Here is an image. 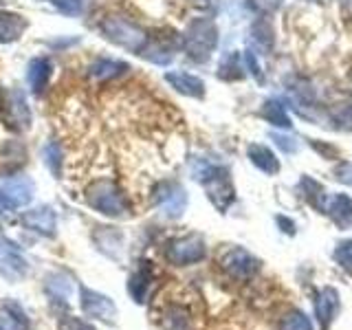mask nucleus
Masks as SVG:
<instances>
[{
    "instance_id": "nucleus-1",
    "label": "nucleus",
    "mask_w": 352,
    "mask_h": 330,
    "mask_svg": "<svg viewBox=\"0 0 352 330\" xmlns=\"http://www.w3.org/2000/svg\"><path fill=\"white\" fill-rule=\"evenodd\" d=\"M88 203H91V207L97 209L99 214L110 216V218H121L130 212V203L126 194H121L117 183L110 179L99 181L88 190Z\"/></svg>"
},
{
    "instance_id": "nucleus-2",
    "label": "nucleus",
    "mask_w": 352,
    "mask_h": 330,
    "mask_svg": "<svg viewBox=\"0 0 352 330\" xmlns=\"http://www.w3.org/2000/svg\"><path fill=\"white\" fill-rule=\"evenodd\" d=\"M218 44V29L212 20L207 18H198L190 22L185 33V51L192 60L196 62H205L209 60V55L216 49Z\"/></svg>"
},
{
    "instance_id": "nucleus-3",
    "label": "nucleus",
    "mask_w": 352,
    "mask_h": 330,
    "mask_svg": "<svg viewBox=\"0 0 352 330\" xmlns=\"http://www.w3.org/2000/svg\"><path fill=\"white\" fill-rule=\"evenodd\" d=\"M198 181L203 183L209 201L214 203V207L218 209V212H225V209L234 203L236 192H234V183H231V176H229L227 168H220V165H207V168L198 174Z\"/></svg>"
},
{
    "instance_id": "nucleus-4",
    "label": "nucleus",
    "mask_w": 352,
    "mask_h": 330,
    "mask_svg": "<svg viewBox=\"0 0 352 330\" xmlns=\"http://www.w3.org/2000/svg\"><path fill=\"white\" fill-rule=\"evenodd\" d=\"M99 29H102V33L110 42H115L128 51L139 53V51H143V47H146V42H148L146 33L124 18H106L102 25H99Z\"/></svg>"
},
{
    "instance_id": "nucleus-5",
    "label": "nucleus",
    "mask_w": 352,
    "mask_h": 330,
    "mask_svg": "<svg viewBox=\"0 0 352 330\" xmlns=\"http://www.w3.org/2000/svg\"><path fill=\"white\" fill-rule=\"evenodd\" d=\"M207 256L205 240L201 236H185L170 242L168 247V260L176 267H185V264L201 262Z\"/></svg>"
},
{
    "instance_id": "nucleus-6",
    "label": "nucleus",
    "mask_w": 352,
    "mask_h": 330,
    "mask_svg": "<svg viewBox=\"0 0 352 330\" xmlns=\"http://www.w3.org/2000/svg\"><path fill=\"white\" fill-rule=\"evenodd\" d=\"M220 269L236 280H249L260 271V260L253 258L249 251L236 247V249H229L225 256L220 258Z\"/></svg>"
},
{
    "instance_id": "nucleus-7",
    "label": "nucleus",
    "mask_w": 352,
    "mask_h": 330,
    "mask_svg": "<svg viewBox=\"0 0 352 330\" xmlns=\"http://www.w3.org/2000/svg\"><path fill=\"white\" fill-rule=\"evenodd\" d=\"M154 203H157L165 216L170 218H179L183 214V209L187 205V194L179 183H159L157 190H154Z\"/></svg>"
},
{
    "instance_id": "nucleus-8",
    "label": "nucleus",
    "mask_w": 352,
    "mask_h": 330,
    "mask_svg": "<svg viewBox=\"0 0 352 330\" xmlns=\"http://www.w3.org/2000/svg\"><path fill=\"white\" fill-rule=\"evenodd\" d=\"M3 113L7 119V126H11L14 130H25L31 126V113H29L27 99L18 88H11L7 93L5 104H3Z\"/></svg>"
},
{
    "instance_id": "nucleus-9",
    "label": "nucleus",
    "mask_w": 352,
    "mask_h": 330,
    "mask_svg": "<svg viewBox=\"0 0 352 330\" xmlns=\"http://www.w3.org/2000/svg\"><path fill=\"white\" fill-rule=\"evenodd\" d=\"M80 306L82 311L88 315V317H97V319H104V322L113 324L115 317H117V308L115 304L108 300L106 295H99L97 291H91L86 289V286H82L80 289Z\"/></svg>"
},
{
    "instance_id": "nucleus-10",
    "label": "nucleus",
    "mask_w": 352,
    "mask_h": 330,
    "mask_svg": "<svg viewBox=\"0 0 352 330\" xmlns=\"http://www.w3.org/2000/svg\"><path fill=\"white\" fill-rule=\"evenodd\" d=\"M337 313H339V291L333 289V286H324L315 297V317L319 328L328 330L337 319Z\"/></svg>"
},
{
    "instance_id": "nucleus-11",
    "label": "nucleus",
    "mask_w": 352,
    "mask_h": 330,
    "mask_svg": "<svg viewBox=\"0 0 352 330\" xmlns=\"http://www.w3.org/2000/svg\"><path fill=\"white\" fill-rule=\"evenodd\" d=\"M0 192L7 203V209H18L27 205L33 196V183L27 176H11L5 183H0Z\"/></svg>"
},
{
    "instance_id": "nucleus-12",
    "label": "nucleus",
    "mask_w": 352,
    "mask_h": 330,
    "mask_svg": "<svg viewBox=\"0 0 352 330\" xmlns=\"http://www.w3.org/2000/svg\"><path fill=\"white\" fill-rule=\"evenodd\" d=\"M326 212L339 229L352 227V198L348 194H335L326 205Z\"/></svg>"
},
{
    "instance_id": "nucleus-13",
    "label": "nucleus",
    "mask_w": 352,
    "mask_h": 330,
    "mask_svg": "<svg viewBox=\"0 0 352 330\" xmlns=\"http://www.w3.org/2000/svg\"><path fill=\"white\" fill-rule=\"evenodd\" d=\"M25 225L33 231H38L42 236H53L55 234V214L51 207H38V209H31L25 216Z\"/></svg>"
},
{
    "instance_id": "nucleus-14",
    "label": "nucleus",
    "mask_w": 352,
    "mask_h": 330,
    "mask_svg": "<svg viewBox=\"0 0 352 330\" xmlns=\"http://www.w3.org/2000/svg\"><path fill=\"white\" fill-rule=\"evenodd\" d=\"M247 154L251 163L256 165V168L264 174H278L280 172V161L278 157L273 154V150H269L267 146H262V143H251L247 148Z\"/></svg>"
},
{
    "instance_id": "nucleus-15",
    "label": "nucleus",
    "mask_w": 352,
    "mask_h": 330,
    "mask_svg": "<svg viewBox=\"0 0 352 330\" xmlns=\"http://www.w3.org/2000/svg\"><path fill=\"white\" fill-rule=\"evenodd\" d=\"M168 84H172L176 91L187 95V97H198L201 99L205 95V82L201 77L190 75V73H168L165 75Z\"/></svg>"
},
{
    "instance_id": "nucleus-16",
    "label": "nucleus",
    "mask_w": 352,
    "mask_h": 330,
    "mask_svg": "<svg viewBox=\"0 0 352 330\" xmlns=\"http://www.w3.org/2000/svg\"><path fill=\"white\" fill-rule=\"evenodd\" d=\"M297 190H300L302 198L313 209H317V212H326V192H324L322 183H317L308 174H304L300 179V183H297Z\"/></svg>"
},
{
    "instance_id": "nucleus-17",
    "label": "nucleus",
    "mask_w": 352,
    "mask_h": 330,
    "mask_svg": "<svg viewBox=\"0 0 352 330\" xmlns=\"http://www.w3.org/2000/svg\"><path fill=\"white\" fill-rule=\"evenodd\" d=\"M51 77V62L47 58H33L29 62V69H27V82L31 86V91L40 95L44 91Z\"/></svg>"
},
{
    "instance_id": "nucleus-18",
    "label": "nucleus",
    "mask_w": 352,
    "mask_h": 330,
    "mask_svg": "<svg viewBox=\"0 0 352 330\" xmlns=\"http://www.w3.org/2000/svg\"><path fill=\"white\" fill-rule=\"evenodd\" d=\"M27 29V22L18 14H9V11H0V44L14 42L22 36Z\"/></svg>"
},
{
    "instance_id": "nucleus-19",
    "label": "nucleus",
    "mask_w": 352,
    "mask_h": 330,
    "mask_svg": "<svg viewBox=\"0 0 352 330\" xmlns=\"http://www.w3.org/2000/svg\"><path fill=\"white\" fill-rule=\"evenodd\" d=\"M150 282H152V269L148 267V262H143L141 267L135 271V275L130 278V295H132V300L143 304L146 302V297H148V291H150Z\"/></svg>"
},
{
    "instance_id": "nucleus-20",
    "label": "nucleus",
    "mask_w": 352,
    "mask_h": 330,
    "mask_svg": "<svg viewBox=\"0 0 352 330\" xmlns=\"http://www.w3.org/2000/svg\"><path fill=\"white\" fill-rule=\"evenodd\" d=\"M260 115L267 119L271 126H275V128L291 130V126H293L289 113H286V108L282 106V102H278V99H267V102L262 104Z\"/></svg>"
},
{
    "instance_id": "nucleus-21",
    "label": "nucleus",
    "mask_w": 352,
    "mask_h": 330,
    "mask_svg": "<svg viewBox=\"0 0 352 330\" xmlns=\"http://www.w3.org/2000/svg\"><path fill=\"white\" fill-rule=\"evenodd\" d=\"M251 38H253V42H256L262 51H271L273 49L275 33H273V27L269 25L267 20H258L256 25L251 27Z\"/></svg>"
},
{
    "instance_id": "nucleus-22",
    "label": "nucleus",
    "mask_w": 352,
    "mask_h": 330,
    "mask_svg": "<svg viewBox=\"0 0 352 330\" xmlns=\"http://www.w3.org/2000/svg\"><path fill=\"white\" fill-rule=\"evenodd\" d=\"M128 66L124 62H115V60H99L91 66V75L95 80L104 82V80H110V77H117L121 71H126Z\"/></svg>"
},
{
    "instance_id": "nucleus-23",
    "label": "nucleus",
    "mask_w": 352,
    "mask_h": 330,
    "mask_svg": "<svg viewBox=\"0 0 352 330\" xmlns=\"http://www.w3.org/2000/svg\"><path fill=\"white\" fill-rule=\"evenodd\" d=\"M223 80H229V82H234V80H240L242 75V69H240V55L236 51H231L229 55H225L223 62H220V73H218Z\"/></svg>"
},
{
    "instance_id": "nucleus-24",
    "label": "nucleus",
    "mask_w": 352,
    "mask_h": 330,
    "mask_svg": "<svg viewBox=\"0 0 352 330\" xmlns=\"http://www.w3.org/2000/svg\"><path fill=\"white\" fill-rule=\"evenodd\" d=\"M280 330H313V322L302 311H291L282 317Z\"/></svg>"
},
{
    "instance_id": "nucleus-25",
    "label": "nucleus",
    "mask_w": 352,
    "mask_h": 330,
    "mask_svg": "<svg viewBox=\"0 0 352 330\" xmlns=\"http://www.w3.org/2000/svg\"><path fill=\"white\" fill-rule=\"evenodd\" d=\"M333 258L352 278V240H346V242H341V245H337L333 251Z\"/></svg>"
},
{
    "instance_id": "nucleus-26",
    "label": "nucleus",
    "mask_w": 352,
    "mask_h": 330,
    "mask_svg": "<svg viewBox=\"0 0 352 330\" xmlns=\"http://www.w3.org/2000/svg\"><path fill=\"white\" fill-rule=\"evenodd\" d=\"M165 322H168V330H192L190 313L185 308H172Z\"/></svg>"
},
{
    "instance_id": "nucleus-27",
    "label": "nucleus",
    "mask_w": 352,
    "mask_h": 330,
    "mask_svg": "<svg viewBox=\"0 0 352 330\" xmlns=\"http://www.w3.org/2000/svg\"><path fill=\"white\" fill-rule=\"evenodd\" d=\"M44 161L51 168V172L58 176L60 174V165H62V148L58 141H51L47 148H44Z\"/></svg>"
},
{
    "instance_id": "nucleus-28",
    "label": "nucleus",
    "mask_w": 352,
    "mask_h": 330,
    "mask_svg": "<svg viewBox=\"0 0 352 330\" xmlns=\"http://www.w3.org/2000/svg\"><path fill=\"white\" fill-rule=\"evenodd\" d=\"M333 121L341 130H352V102L337 106L333 110Z\"/></svg>"
},
{
    "instance_id": "nucleus-29",
    "label": "nucleus",
    "mask_w": 352,
    "mask_h": 330,
    "mask_svg": "<svg viewBox=\"0 0 352 330\" xmlns=\"http://www.w3.org/2000/svg\"><path fill=\"white\" fill-rule=\"evenodd\" d=\"M333 176H335V179H337L341 185L352 187V163H350V161H341V163H337V168H335Z\"/></svg>"
},
{
    "instance_id": "nucleus-30",
    "label": "nucleus",
    "mask_w": 352,
    "mask_h": 330,
    "mask_svg": "<svg viewBox=\"0 0 352 330\" xmlns=\"http://www.w3.org/2000/svg\"><path fill=\"white\" fill-rule=\"evenodd\" d=\"M58 330H95V328L91 324L82 322V319L66 315V317H62L60 322H58Z\"/></svg>"
},
{
    "instance_id": "nucleus-31",
    "label": "nucleus",
    "mask_w": 352,
    "mask_h": 330,
    "mask_svg": "<svg viewBox=\"0 0 352 330\" xmlns=\"http://www.w3.org/2000/svg\"><path fill=\"white\" fill-rule=\"evenodd\" d=\"M245 64H247V71L256 77V82H264V73H262V66H260V62H258V58H256V53L253 51H245Z\"/></svg>"
},
{
    "instance_id": "nucleus-32",
    "label": "nucleus",
    "mask_w": 352,
    "mask_h": 330,
    "mask_svg": "<svg viewBox=\"0 0 352 330\" xmlns=\"http://www.w3.org/2000/svg\"><path fill=\"white\" fill-rule=\"evenodd\" d=\"M311 148L315 150V152H319L322 154L324 159H328V161H333L335 157H337V148L335 146H330V143H326V141H311Z\"/></svg>"
},
{
    "instance_id": "nucleus-33",
    "label": "nucleus",
    "mask_w": 352,
    "mask_h": 330,
    "mask_svg": "<svg viewBox=\"0 0 352 330\" xmlns=\"http://www.w3.org/2000/svg\"><path fill=\"white\" fill-rule=\"evenodd\" d=\"M53 3L60 11H64V14H69V16L80 14V9H82V0H53Z\"/></svg>"
},
{
    "instance_id": "nucleus-34",
    "label": "nucleus",
    "mask_w": 352,
    "mask_h": 330,
    "mask_svg": "<svg viewBox=\"0 0 352 330\" xmlns=\"http://www.w3.org/2000/svg\"><path fill=\"white\" fill-rule=\"evenodd\" d=\"M271 139L275 141V146H278L282 152H295L297 150V143L291 139V137H286V135H278V132H273V135H271Z\"/></svg>"
},
{
    "instance_id": "nucleus-35",
    "label": "nucleus",
    "mask_w": 352,
    "mask_h": 330,
    "mask_svg": "<svg viewBox=\"0 0 352 330\" xmlns=\"http://www.w3.org/2000/svg\"><path fill=\"white\" fill-rule=\"evenodd\" d=\"M275 220H278V225L282 227V231H284V234H289V236H295V223H293V220L291 218H286V216H278V218H275Z\"/></svg>"
}]
</instances>
